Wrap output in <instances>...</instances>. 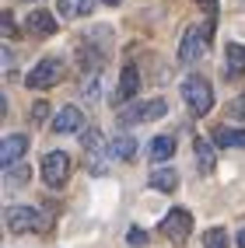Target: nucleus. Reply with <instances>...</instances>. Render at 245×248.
<instances>
[{"label":"nucleus","instance_id":"1","mask_svg":"<svg viewBox=\"0 0 245 248\" xmlns=\"http://www.w3.org/2000/svg\"><path fill=\"white\" fill-rule=\"evenodd\" d=\"M210 35H214V18L203 21V25H189L186 35H182V46H179V60H182V63L203 60L207 49H210Z\"/></svg>","mask_w":245,"mask_h":248},{"label":"nucleus","instance_id":"2","mask_svg":"<svg viewBox=\"0 0 245 248\" xmlns=\"http://www.w3.org/2000/svg\"><path fill=\"white\" fill-rule=\"evenodd\" d=\"M182 102L189 105L193 115H207L214 108V88H210V80L203 77H186L182 80Z\"/></svg>","mask_w":245,"mask_h":248},{"label":"nucleus","instance_id":"3","mask_svg":"<svg viewBox=\"0 0 245 248\" xmlns=\"http://www.w3.org/2000/svg\"><path fill=\"white\" fill-rule=\"evenodd\" d=\"M81 143H84V154H88V171H91V175H105L109 157H112L105 137L98 133V129H88V133L81 137Z\"/></svg>","mask_w":245,"mask_h":248},{"label":"nucleus","instance_id":"4","mask_svg":"<svg viewBox=\"0 0 245 248\" xmlns=\"http://www.w3.org/2000/svg\"><path fill=\"white\" fill-rule=\"evenodd\" d=\"M42 178H46V186L49 189H60L63 182L70 178V154H63V151H49L42 157Z\"/></svg>","mask_w":245,"mask_h":248},{"label":"nucleus","instance_id":"5","mask_svg":"<svg viewBox=\"0 0 245 248\" xmlns=\"http://www.w3.org/2000/svg\"><path fill=\"white\" fill-rule=\"evenodd\" d=\"M60 74H63V67H60L53 56H46V60H39L35 67L28 70V80H25V84L35 88V91H46V88H56V84H60Z\"/></svg>","mask_w":245,"mask_h":248},{"label":"nucleus","instance_id":"6","mask_svg":"<svg viewBox=\"0 0 245 248\" xmlns=\"http://www.w3.org/2000/svg\"><path fill=\"white\" fill-rule=\"evenodd\" d=\"M46 220L39 217V210L32 206H7V231L11 234H25V231H42Z\"/></svg>","mask_w":245,"mask_h":248},{"label":"nucleus","instance_id":"7","mask_svg":"<svg viewBox=\"0 0 245 248\" xmlns=\"http://www.w3.org/2000/svg\"><path fill=\"white\" fill-rule=\"evenodd\" d=\"M165 112H168V105L161 102V98H154V102H140V105H130L126 112H119V123H126V126L154 123V119H161Z\"/></svg>","mask_w":245,"mask_h":248},{"label":"nucleus","instance_id":"8","mask_svg":"<svg viewBox=\"0 0 245 248\" xmlns=\"http://www.w3.org/2000/svg\"><path fill=\"white\" fill-rule=\"evenodd\" d=\"M161 231H165V238H172L175 245H182L189 238V231H193V213L189 210H168V217L161 220Z\"/></svg>","mask_w":245,"mask_h":248},{"label":"nucleus","instance_id":"9","mask_svg":"<svg viewBox=\"0 0 245 248\" xmlns=\"http://www.w3.org/2000/svg\"><path fill=\"white\" fill-rule=\"evenodd\" d=\"M25 154H28V137H25V133H11V137H4V143H0V164H4V168L18 164Z\"/></svg>","mask_w":245,"mask_h":248},{"label":"nucleus","instance_id":"10","mask_svg":"<svg viewBox=\"0 0 245 248\" xmlns=\"http://www.w3.org/2000/svg\"><path fill=\"white\" fill-rule=\"evenodd\" d=\"M53 129H56V133H77V129H84V115H81V108H74V105L56 108Z\"/></svg>","mask_w":245,"mask_h":248},{"label":"nucleus","instance_id":"11","mask_svg":"<svg viewBox=\"0 0 245 248\" xmlns=\"http://www.w3.org/2000/svg\"><path fill=\"white\" fill-rule=\"evenodd\" d=\"M140 91V70L133 67V63H126L123 67V74H119V88H116V105H123V102H130Z\"/></svg>","mask_w":245,"mask_h":248},{"label":"nucleus","instance_id":"12","mask_svg":"<svg viewBox=\"0 0 245 248\" xmlns=\"http://www.w3.org/2000/svg\"><path fill=\"white\" fill-rule=\"evenodd\" d=\"M224 77L235 80V77H245V46L231 42L224 49Z\"/></svg>","mask_w":245,"mask_h":248},{"label":"nucleus","instance_id":"13","mask_svg":"<svg viewBox=\"0 0 245 248\" xmlns=\"http://www.w3.org/2000/svg\"><path fill=\"white\" fill-rule=\"evenodd\" d=\"M193 154H196V164H200V171H203V175H214V168H217L214 143H210L207 137H196V140H193Z\"/></svg>","mask_w":245,"mask_h":248},{"label":"nucleus","instance_id":"14","mask_svg":"<svg viewBox=\"0 0 245 248\" xmlns=\"http://www.w3.org/2000/svg\"><path fill=\"white\" fill-rule=\"evenodd\" d=\"M25 25H28L32 35H39V39H46V35H53V31H56V18L49 11H32Z\"/></svg>","mask_w":245,"mask_h":248},{"label":"nucleus","instance_id":"15","mask_svg":"<svg viewBox=\"0 0 245 248\" xmlns=\"http://www.w3.org/2000/svg\"><path fill=\"white\" fill-rule=\"evenodd\" d=\"M214 143L217 147H245V129H231V126H217L214 133Z\"/></svg>","mask_w":245,"mask_h":248},{"label":"nucleus","instance_id":"16","mask_svg":"<svg viewBox=\"0 0 245 248\" xmlns=\"http://www.w3.org/2000/svg\"><path fill=\"white\" fill-rule=\"evenodd\" d=\"M56 4H60L63 18H84V14H91L95 0H56Z\"/></svg>","mask_w":245,"mask_h":248},{"label":"nucleus","instance_id":"17","mask_svg":"<svg viewBox=\"0 0 245 248\" xmlns=\"http://www.w3.org/2000/svg\"><path fill=\"white\" fill-rule=\"evenodd\" d=\"M151 186H154L158 192H172V189L179 186L175 168H158V171H151Z\"/></svg>","mask_w":245,"mask_h":248},{"label":"nucleus","instance_id":"18","mask_svg":"<svg viewBox=\"0 0 245 248\" xmlns=\"http://www.w3.org/2000/svg\"><path fill=\"white\" fill-rule=\"evenodd\" d=\"M109 151H112V157H119V161H130L137 154V140L133 137H116L109 143Z\"/></svg>","mask_w":245,"mask_h":248},{"label":"nucleus","instance_id":"19","mask_svg":"<svg viewBox=\"0 0 245 248\" xmlns=\"http://www.w3.org/2000/svg\"><path fill=\"white\" fill-rule=\"evenodd\" d=\"M175 154V137H154L151 140V157L154 161H168Z\"/></svg>","mask_w":245,"mask_h":248},{"label":"nucleus","instance_id":"20","mask_svg":"<svg viewBox=\"0 0 245 248\" xmlns=\"http://www.w3.org/2000/svg\"><path fill=\"white\" fill-rule=\"evenodd\" d=\"M203 248H228V234H224V227H210L207 234H203Z\"/></svg>","mask_w":245,"mask_h":248},{"label":"nucleus","instance_id":"21","mask_svg":"<svg viewBox=\"0 0 245 248\" xmlns=\"http://www.w3.org/2000/svg\"><path fill=\"white\" fill-rule=\"evenodd\" d=\"M28 168H14V164H11V168H7V186H21V182H28Z\"/></svg>","mask_w":245,"mask_h":248},{"label":"nucleus","instance_id":"22","mask_svg":"<svg viewBox=\"0 0 245 248\" xmlns=\"http://www.w3.org/2000/svg\"><path fill=\"white\" fill-rule=\"evenodd\" d=\"M0 28H4V35H18V25H14V14L11 11L0 14Z\"/></svg>","mask_w":245,"mask_h":248},{"label":"nucleus","instance_id":"23","mask_svg":"<svg viewBox=\"0 0 245 248\" xmlns=\"http://www.w3.org/2000/svg\"><path fill=\"white\" fill-rule=\"evenodd\" d=\"M46 119H49V105L35 102V105H32V123H46Z\"/></svg>","mask_w":245,"mask_h":248},{"label":"nucleus","instance_id":"24","mask_svg":"<svg viewBox=\"0 0 245 248\" xmlns=\"http://www.w3.org/2000/svg\"><path fill=\"white\" fill-rule=\"evenodd\" d=\"M228 112H231V115H235V119H242V123H245V94H238V98H235V102H231V105H228Z\"/></svg>","mask_w":245,"mask_h":248},{"label":"nucleus","instance_id":"25","mask_svg":"<svg viewBox=\"0 0 245 248\" xmlns=\"http://www.w3.org/2000/svg\"><path fill=\"white\" fill-rule=\"evenodd\" d=\"M126 241H130V245H147V231H144V227H130Z\"/></svg>","mask_w":245,"mask_h":248},{"label":"nucleus","instance_id":"26","mask_svg":"<svg viewBox=\"0 0 245 248\" xmlns=\"http://www.w3.org/2000/svg\"><path fill=\"white\" fill-rule=\"evenodd\" d=\"M196 4H200V7H207L210 14H214V7H217V0H196Z\"/></svg>","mask_w":245,"mask_h":248},{"label":"nucleus","instance_id":"27","mask_svg":"<svg viewBox=\"0 0 245 248\" xmlns=\"http://www.w3.org/2000/svg\"><path fill=\"white\" fill-rule=\"evenodd\" d=\"M238 248H245V227L238 231Z\"/></svg>","mask_w":245,"mask_h":248},{"label":"nucleus","instance_id":"28","mask_svg":"<svg viewBox=\"0 0 245 248\" xmlns=\"http://www.w3.org/2000/svg\"><path fill=\"white\" fill-rule=\"evenodd\" d=\"M102 4H109V7H116V4H123V0H102Z\"/></svg>","mask_w":245,"mask_h":248},{"label":"nucleus","instance_id":"29","mask_svg":"<svg viewBox=\"0 0 245 248\" xmlns=\"http://www.w3.org/2000/svg\"><path fill=\"white\" fill-rule=\"evenodd\" d=\"M25 4H28V0H25Z\"/></svg>","mask_w":245,"mask_h":248}]
</instances>
